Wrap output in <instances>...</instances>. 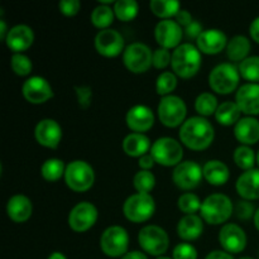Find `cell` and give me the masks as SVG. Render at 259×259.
<instances>
[{"mask_svg":"<svg viewBox=\"0 0 259 259\" xmlns=\"http://www.w3.org/2000/svg\"><path fill=\"white\" fill-rule=\"evenodd\" d=\"M10 67L18 76H28L32 72V61L23 53H13L10 58Z\"/></svg>","mask_w":259,"mask_h":259,"instance_id":"60d3db41","label":"cell"},{"mask_svg":"<svg viewBox=\"0 0 259 259\" xmlns=\"http://www.w3.org/2000/svg\"><path fill=\"white\" fill-rule=\"evenodd\" d=\"M239 259H254V258H252V257H242V258H239Z\"/></svg>","mask_w":259,"mask_h":259,"instance_id":"680465c9","label":"cell"},{"mask_svg":"<svg viewBox=\"0 0 259 259\" xmlns=\"http://www.w3.org/2000/svg\"><path fill=\"white\" fill-rule=\"evenodd\" d=\"M156 211V202L149 194H137L131 195L124 201L123 212L126 219L132 223H144L151 219Z\"/></svg>","mask_w":259,"mask_h":259,"instance_id":"8992f818","label":"cell"},{"mask_svg":"<svg viewBox=\"0 0 259 259\" xmlns=\"http://www.w3.org/2000/svg\"><path fill=\"white\" fill-rule=\"evenodd\" d=\"M180 141L194 151H204L209 148L215 138L212 124L204 116H191L180 128Z\"/></svg>","mask_w":259,"mask_h":259,"instance_id":"6da1fadb","label":"cell"},{"mask_svg":"<svg viewBox=\"0 0 259 259\" xmlns=\"http://www.w3.org/2000/svg\"><path fill=\"white\" fill-rule=\"evenodd\" d=\"M204 179L212 186H222L228 182L230 177L229 167L219 159H210L202 167Z\"/></svg>","mask_w":259,"mask_h":259,"instance_id":"4316f807","label":"cell"},{"mask_svg":"<svg viewBox=\"0 0 259 259\" xmlns=\"http://www.w3.org/2000/svg\"><path fill=\"white\" fill-rule=\"evenodd\" d=\"M81 3L78 0H61L58 3V9L62 14L67 15V17H73L80 12Z\"/></svg>","mask_w":259,"mask_h":259,"instance_id":"bcb514c9","label":"cell"},{"mask_svg":"<svg viewBox=\"0 0 259 259\" xmlns=\"http://www.w3.org/2000/svg\"><path fill=\"white\" fill-rule=\"evenodd\" d=\"M125 121L128 128L133 131V133H144L153 126L154 114L151 108L138 104L129 109Z\"/></svg>","mask_w":259,"mask_h":259,"instance_id":"d6986e66","label":"cell"},{"mask_svg":"<svg viewBox=\"0 0 259 259\" xmlns=\"http://www.w3.org/2000/svg\"><path fill=\"white\" fill-rule=\"evenodd\" d=\"M240 115H242V110L235 101H225V103L220 104L218 108L217 113H215V119L222 125L229 126L237 124L242 119Z\"/></svg>","mask_w":259,"mask_h":259,"instance_id":"f546056e","label":"cell"},{"mask_svg":"<svg viewBox=\"0 0 259 259\" xmlns=\"http://www.w3.org/2000/svg\"><path fill=\"white\" fill-rule=\"evenodd\" d=\"M95 48L104 57H116L124 52V37L116 29L99 30L95 35Z\"/></svg>","mask_w":259,"mask_h":259,"instance_id":"2e32d148","label":"cell"},{"mask_svg":"<svg viewBox=\"0 0 259 259\" xmlns=\"http://www.w3.org/2000/svg\"><path fill=\"white\" fill-rule=\"evenodd\" d=\"M154 163H156V161H154V158L152 157L151 153L144 154V156H142L138 161L139 167H141V169H144V171H149V169L154 166Z\"/></svg>","mask_w":259,"mask_h":259,"instance_id":"681fc988","label":"cell"},{"mask_svg":"<svg viewBox=\"0 0 259 259\" xmlns=\"http://www.w3.org/2000/svg\"><path fill=\"white\" fill-rule=\"evenodd\" d=\"M177 88V77L174 72L164 71L157 77L156 80V91L158 95L163 96L172 95L175 89Z\"/></svg>","mask_w":259,"mask_h":259,"instance_id":"f35d334b","label":"cell"},{"mask_svg":"<svg viewBox=\"0 0 259 259\" xmlns=\"http://www.w3.org/2000/svg\"><path fill=\"white\" fill-rule=\"evenodd\" d=\"M99 218L98 209L89 201L78 202L68 214V225L76 233L88 232L95 225Z\"/></svg>","mask_w":259,"mask_h":259,"instance_id":"7c38bea8","label":"cell"},{"mask_svg":"<svg viewBox=\"0 0 259 259\" xmlns=\"http://www.w3.org/2000/svg\"><path fill=\"white\" fill-rule=\"evenodd\" d=\"M22 94L25 100L30 104H45L53 98V90L51 83L40 76H32L27 78L22 86Z\"/></svg>","mask_w":259,"mask_h":259,"instance_id":"5bb4252c","label":"cell"},{"mask_svg":"<svg viewBox=\"0 0 259 259\" xmlns=\"http://www.w3.org/2000/svg\"><path fill=\"white\" fill-rule=\"evenodd\" d=\"M76 95H77V101L80 108L88 109L91 105L93 100V89L90 86H75Z\"/></svg>","mask_w":259,"mask_h":259,"instance_id":"f6af8a7d","label":"cell"},{"mask_svg":"<svg viewBox=\"0 0 259 259\" xmlns=\"http://www.w3.org/2000/svg\"><path fill=\"white\" fill-rule=\"evenodd\" d=\"M235 103L248 116L259 114V83L248 82L240 86L235 94Z\"/></svg>","mask_w":259,"mask_h":259,"instance_id":"ffe728a7","label":"cell"},{"mask_svg":"<svg viewBox=\"0 0 259 259\" xmlns=\"http://www.w3.org/2000/svg\"><path fill=\"white\" fill-rule=\"evenodd\" d=\"M247 234L238 224L228 223L223 225L219 233V243L225 252L237 254L247 247Z\"/></svg>","mask_w":259,"mask_h":259,"instance_id":"9a60e30c","label":"cell"},{"mask_svg":"<svg viewBox=\"0 0 259 259\" xmlns=\"http://www.w3.org/2000/svg\"><path fill=\"white\" fill-rule=\"evenodd\" d=\"M34 137L40 146L55 149L60 146L62 139V128L55 119H42L35 125Z\"/></svg>","mask_w":259,"mask_h":259,"instance_id":"ac0fdd59","label":"cell"},{"mask_svg":"<svg viewBox=\"0 0 259 259\" xmlns=\"http://www.w3.org/2000/svg\"><path fill=\"white\" fill-rule=\"evenodd\" d=\"M149 9L157 17L169 19L171 17H176L177 13L181 10V4L177 0H151Z\"/></svg>","mask_w":259,"mask_h":259,"instance_id":"4dcf8cb0","label":"cell"},{"mask_svg":"<svg viewBox=\"0 0 259 259\" xmlns=\"http://www.w3.org/2000/svg\"><path fill=\"white\" fill-rule=\"evenodd\" d=\"M65 181L72 191L85 192L93 187L95 182V172L86 161L75 159L66 166Z\"/></svg>","mask_w":259,"mask_h":259,"instance_id":"5b68a950","label":"cell"},{"mask_svg":"<svg viewBox=\"0 0 259 259\" xmlns=\"http://www.w3.org/2000/svg\"><path fill=\"white\" fill-rule=\"evenodd\" d=\"M34 42V32L27 24H17L8 32L5 43L7 47L14 53H22L27 51Z\"/></svg>","mask_w":259,"mask_h":259,"instance_id":"44dd1931","label":"cell"},{"mask_svg":"<svg viewBox=\"0 0 259 259\" xmlns=\"http://www.w3.org/2000/svg\"><path fill=\"white\" fill-rule=\"evenodd\" d=\"M48 259H67V258H66V255L63 254V253L53 252L52 254H51L50 257H48Z\"/></svg>","mask_w":259,"mask_h":259,"instance_id":"11a10c76","label":"cell"},{"mask_svg":"<svg viewBox=\"0 0 259 259\" xmlns=\"http://www.w3.org/2000/svg\"><path fill=\"white\" fill-rule=\"evenodd\" d=\"M66 166L62 159L58 158H50L43 162L40 167V175L43 179L48 182H56L65 176Z\"/></svg>","mask_w":259,"mask_h":259,"instance_id":"d6a6232c","label":"cell"},{"mask_svg":"<svg viewBox=\"0 0 259 259\" xmlns=\"http://www.w3.org/2000/svg\"><path fill=\"white\" fill-rule=\"evenodd\" d=\"M240 76L253 83L259 82V56H250L238 66Z\"/></svg>","mask_w":259,"mask_h":259,"instance_id":"8d00e7d4","label":"cell"},{"mask_svg":"<svg viewBox=\"0 0 259 259\" xmlns=\"http://www.w3.org/2000/svg\"><path fill=\"white\" fill-rule=\"evenodd\" d=\"M8 32H9V30L7 29V23H5V20L2 18V19H0V38H2L4 42L5 38H7L8 35Z\"/></svg>","mask_w":259,"mask_h":259,"instance_id":"db71d44e","label":"cell"},{"mask_svg":"<svg viewBox=\"0 0 259 259\" xmlns=\"http://www.w3.org/2000/svg\"><path fill=\"white\" fill-rule=\"evenodd\" d=\"M204 232L202 218L199 215H185L177 224V234L185 242L197 239Z\"/></svg>","mask_w":259,"mask_h":259,"instance_id":"484cf974","label":"cell"},{"mask_svg":"<svg viewBox=\"0 0 259 259\" xmlns=\"http://www.w3.org/2000/svg\"><path fill=\"white\" fill-rule=\"evenodd\" d=\"M153 52L142 42H133L125 47L123 52L124 66L133 73H144L152 66Z\"/></svg>","mask_w":259,"mask_h":259,"instance_id":"8fae6325","label":"cell"},{"mask_svg":"<svg viewBox=\"0 0 259 259\" xmlns=\"http://www.w3.org/2000/svg\"><path fill=\"white\" fill-rule=\"evenodd\" d=\"M202 32H204V29H202L201 23H199L197 20H194L191 24H189L185 28V34H186V37L189 38V39L197 40V38L201 35Z\"/></svg>","mask_w":259,"mask_h":259,"instance_id":"7dc6e473","label":"cell"},{"mask_svg":"<svg viewBox=\"0 0 259 259\" xmlns=\"http://www.w3.org/2000/svg\"><path fill=\"white\" fill-rule=\"evenodd\" d=\"M250 52V40L245 35L238 34L229 39L227 46V55L230 61L242 62Z\"/></svg>","mask_w":259,"mask_h":259,"instance_id":"f1b7e54d","label":"cell"},{"mask_svg":"<svg viewBox=\"0 0 259 259\" xmlns=\"http://www.w3.org/2000/svg\"><path fill=\"white\" fill-rule=\"evenodd\" d=\"M182 27L172 19H163L157 23L154 28V38L161 47L177 48L182 40Z\"/></svg>","mask_w":259,"mask_h":259,"instance_id":"e0dca14e","label":"cell"},{"mask_svg":"<svg viewBox=\"0 0 259 259\" xmlns=\"http://www.w3.org/2000/svg\"><path fill=\"white\" fill-rule=\"evenodd\" d=\"M235 189L243 200L259 199V168H252L244 171L237 180Z\"/></svg>","mask_w":259,"mask_h":259,"instance_id":"603a6c76","label":"cell"},{"mask_svg":"<svg viewBox=\"0 0 259 259\" xmlns=\"http://www.w3.org/2000/svg\"><path fill=\"white\" fill-rule=\"evenodd\" d=\"M157 259H174V258L166 257V255H161V257H157Z\"/></svg>","mask_w":259,"mask_h":259,"instance_id":"6f0895ef","label":"cell"},{"mask_svg":"<svg viewBox=\"0 0 259 259\" xmlns=\"http://www.w3.org/2000/svg\"><path fill=\"white\" fill-rule=\"evenodd\" d=\"M114 8L110 5L105 4H99L98 7L94 8L93 13H91V23L95 25L99 29H108L114 22Z\"/></svg>","mask_w":259,"mask_h":259,"instance_id":"1f68e13d","label":"cell"},{"mask_svg":"<svg viewBox=\"0 0 259 259\" xmlns=\"http://www.w3.org/2000/svg\"><path fill=\"white\" fill-rule=\"evenodd\" d=\"M123 151L131 157H139L147 154V152L151 151L152 144L148 137L143 133H131L124 138L123 141Z\"/></svg>","mask_w":259,"mask_h":259,"instance_id":"83f0119b","label":"cell"},{"mask_svg":"<svg viewBox=\"0 0 259 259\" xmlns=\"http://www.w3.org/2000/svg\"><path fill=\"white\" fill-rule=\"evenodd\" d=\"M151 154L156 163L166 167H176L182 162L184 148L181 143L171 137H162L153 142L151 148Z\"/></svg>","mask_w":259,"mask_h":259,"instance_id":"ba28073f","label":"cell"},{"mask_svg":"<svg viewBox=\"0 0 259 259\" xmlns=\"http://www.w3.org/2000/svg\"><path fill=\"white\" fill-rule=\"evenodd\" d=\"M254 225H255V228L259 230V209L255 211V215H254Z\"/></svg>","mask_w":259,"mask_h":259,"instance_id":"9f6ffc18","label":"cell"},{"mask_svg":"<svg viewBox=\"0 0 259 259\" xmlns=\"http://www.w3.org/2000/svg\"><path fill=\"white\" fill-rule=\"evenodd\" d=\"M201 205L202 202L199 196L192 192H185L179 197V201H177V206L185 215H195L197 211H200Z\"/></svg>","mask_w":259,"mask_h":259,"instance_id":"ab89813d","label":"cell"},{"mask_svg":"<svg viewBox=\"0 0 259 259\" xmlns=\"http://www.w3.org/2000/svg\"><path fill=\"white\" fill-rule=\"evenodd\" d=\"M172 61V53L169 50L163 47H159L153 51V58H152V65L158 70L166 68L167 66L171 65Z\"/></svg>","mask_w":259,"mask_h":259,"instance_id":"b9f144b4","label":"cell"},{"mask_svg":"<svg viewBox=\"0 0 259 259\" xmlns=\"http://www.w3.org/2000/svg\"><path fill=\"white\" fill-rule=\"evenodd\" d=\"M202 167L194 161H184L175 167L172 172V181L181 190H192L201 182Z\"/></svg>","mask_w":259,"mask_h":259,"instance_id":"4fadbf2b","label":"cell"},{"mask_svg":"<svg viewBox=\"0 0 259 259\" xmlns=\"http://www.w3.org/2000/svg\"><path fill=\"white\" fill-rule=\"evenodd\" d=\"M257 163H258V166H259V151H258V153H257Z\"/></svg>","mask_w":259,"mask_h":259,"instance_id":"91938a15","label":"cell"},{"mask_svg":"<svg viewBox=\"0 0 259 259\" xmlns=\"http://www.w3.org/2000/svg\"><path fill=\"white\" fill-rule=\"evenodd\" d=\"M133 186L139 194H149L156 186V177L151 171L141 169L134 175Z\"/></svg>","mask_w":259,"mask_h":259,"instance_id":"74e56055","label":"cell"},{"mask_svg":"<svg viewBox=\"0 0 259 259\" xmlns=\"http://www.w3.org/2000/svg\"><path fill=\"white\" fill-rule=\"evenodd\" d=\"M138 243L142 249L154 257H161L169 247L166 230L158 225H146L138 233Z\"/></svg>","mask_w":259,"mask_h":259,"instance_id":"52a82bcc","label":"cell"},{"mask_svg":"<svg viewBox=\"0 0 259 259\" xmlns=\"http://www.w3.org/2000/svg\"><path fill=\"white\" fill-rule=\"evenodd\" d=\"M240 81V73L237 66L224 62L215 66L209 73V86L212 91L228 95L235 91Z\"/></svg>","mask_w":259,"mask_h":259,"instance_id":"277c9868","label":"cell"},{"mask_svg":"<svg viewBox=\"0 0 259 259\" xmlns=\"http://www.w3.org/2000/svg\"><path fill=\"white\" fill-rule=\"evenodd\" d=\"M205 259H234L233 254L225 252V250H212L206 255Z\"/></svg>","mask_w":259,"mask_h":259,"instance_id":"f907efd6","label":"cell"},{"mask_svg":"<svg viewBox=\"0 0 259 259\" xmlns=\"http://www.w3.org/2000/svg\"><path fill=\"white\" fill-rule=\"evenodd\" d=\"M121 259H148V257L143 252H141V250H132V252L124 254Z\"/></svg>","mask_w":259,"mask_h":259,"instance_id":"f5cc1de1","label":"cell"},{"mask_svg":"<svg viewBox=\"0 0 259 259\" xmlns=\"http://www.w3.org/2000/svg\"><path fill=\"white\" fill-rule=\"evenodd\" d=\"M139 5L136 0H118L114 4V13L121 22H131L137 17Z\"/></svg>","mask_w":259,"mask_h":259,"instance_id":"d590c367","label":"cell"},{"mask_svg":"<svg viewBox=\"0 0 259 259\" xmlns=\"http://www.w3.org/2000/svg\"><path fill=\"white\" fill-rule=\"evenodd\" d=\"M129 235L120 225H111L106 228L100 238V248L108 257L119 258L128 253Z\"/></svg>","mask_w":259,"mask_h":259,"instance_id":"30bf717a","label":"cell"},{"mask_svg":"<svg viewBox=\"0 0 259 259\" xmlns=\"http://www.w3.org/2000/svg\"><path fill=\"white\" fill-rule=\"evenodd\" d=\"M33 212V205L29 197L17 194L8 200L7 214L14 223H25Z\"/></svg>","mask_w":259,"mask_h":259,"instance_id":"cb8c5ba5","label":"cell"},{"mask_svg":"<svg viewBox=\"0 0 259 259\" xmlns=\"http://www.w3.org/2000/svg\"><path fill=\"white\" fill-rule=\"evenodd\" d=\"M228 37L223 30L211 28L205 29L196 40L197 48L205 55H218L228 46Z\"/></svg>","mask_w":259,"mask_h":259,"instance_id":"7402d4cb","label":"cell"},{"mask_svg":"<svg viewBox=\"0 0 259 259\" xmlns=\"http://www.w3.org/2000/svg\"><path fill=\"white\" fill-rule=\"evenodd\" d=\"M249 33H250V37L253 38V40H255V42L259 43V17L255 18V19L250 23Z\"/></svg>","mask_w":259,"mask_h":259,"instance_id":"816d5d0a","label":"cell"},{"mask_svg":"<svg viewBox=\"0 0 259 259\" xmlns=\"http://www.w3.org/2000/svg\"><path fill=\"white\" fill-rule=\"evenodd\" d=\"M158 118L163 125L168 128H176L185 123L187 114V106L184 99L177 95L163 96L158 104Z\"/></svg>","mask_w":259,"mask_h":259,"instance_id":"9c48e42d","label":"cell"},{"mask_svg":"<svg viewBox=\"0 0 259 259\" xmlns=\"http://www.w3.org/2000/svg\"><path fill=\"white\" fill-rule=\"evenodd\" d=\"M233 159L239 168L248 171V169L254 168L257 156L249 146H239L238 148H235L234 153H233Z\"/></svg>","mask_w":259,"mask_h":259,"instance_id":"e575fe53","label":"cell"},{"mask_svg":"<svg viewBox=\"0 0 259 259\" xmlns=\"http://www.w3.org/2000/svg\"><path fill=\"white\" fill-rule=\"evenodd\" d=\"M219 104H218V99L214 94L211 93H202L195 100V109L200 116H210L217 113Z\"/></svg>","mask_w":259,"mask_h":259,"instance_id":"836d02e7","label":"cell"},{"mask_svg":"<svg viewBox=\"0 0 259 259\" xmlns=\"http://www.w3.org/2000/svg\"><path fill=\"white\" fill-rule=\"evenodd\" d=\"M255 211L257 210H255L254 205L250 201H248V200H239L234 206L235 215L240 220H249L252 217L254 218Z\"/></svg>","mask_w":259,"mask_h":259,"instance_id":"7bdbcfd3","label":"cell"},{"mask_svg":"<svg viewBox=\"0 0 259 259\" xmlns=\"http://www.w3.org/2000/svg\"><path fill=\"white\" fill-rule=\"evenodd\" d=\"M234 136L242 146H252L259 141V120L254 116L242 118L234 126Z\"/></svg>","mask_w":259,"mask_h":259,"instance_id":"d4e9b609","label":"cell"},{"mask_svg":"<svg viewBox=\"0 0 259 259\" xmlns=\"http://www.w3.org/2000/svg\"><path fill=\"white\" fill-rule=\"evenodd\" d=\"M234 211L232 200L224 194L209 195L202 201L200 214L202 220L210 225H220L227 223Z\"/></svg>","mask_w":259,"mask_h":259,"instance_id":"3957f363","label":"cell"},{"mask_svg":"<svg viewBox=\"0 0 259 259\" xmlns=\"http://www.w3.org/2000/svg\"><path fill=\"white\" fill-rule=\"evenodd\" d=\"M174 259H197V250L190 243H180L172 253Z\"/></svg>","mask_w":259,"mask_h":259,"instance_id":"ee69618b","label":"cell"},{"mask_svg":"<svg viewBox=\"0 0 259 259\" xmlns=\"http://www.w3.org/2000/svg\"><path fill=\"white\" fill-rule=\"evenodd\" d=\"M175 18H176V22L179 23L181 27H185V28H186L187 25L191 24V23L194 22V20H192L191 13H190L189 10H185V9L180 10V12L177 13L176 17H175Z\"/></svg>","mask_w":259,"mask_h":259,"instance_id":"c3c4849f","label":"cell"},{"mask_svg":"<svg viewBox=\"0 0 259 259\" xmlns=\"http://www.w3.org/2000/svg\"><path fill=\"white\" fill-rule=\"evenodd\" d=\"M201 52L192 43H181L172 52L171 66L174 73L182 78H191L201 68Z\"/></svg>","mask_w":259,"mask_h":259,"instance_id":"7a4b0ae2","label":"cell"}]
</instances>
